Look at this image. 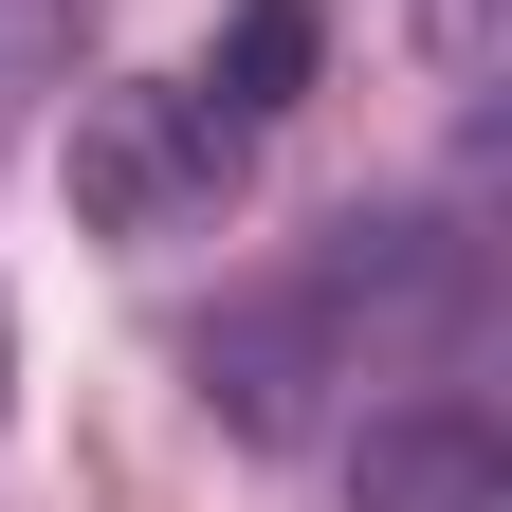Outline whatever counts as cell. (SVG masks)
<instances>
[{
	"label": "cell",
	"instance_id": "6da1fadb",
	"mask_svg": "<svg viewBox=\"0 0 512 512\" xmlns=\"http://www.w3.org/2000/svg\"><path fill=\"white\" fill-rule=\"evenodd\" d=\"M55 183H74L92 238H183V220H220L238 128L183 74H110V92H74V128H55Z\"/></svg>",
	"mask_w": 512,
	"mask_h": 512
},
{
	"label": "cell",
	"instance_id": "7a4b0ae2",
	"mask_svg": "<svg viewBox=\"0 0 512 512\" xmlns=\"http://www.w3.org/2000/svg\"><path fill=\"white\" fill-rule=\"evenodd\" d=\"M202 403L238 421V439H311V384L348 366V311L311 293V275H275V293H238V311H202Z\"/></svg>",
	"mask_w": 512,
	"mask_h": 512
},
{
	"label": "cell",
	"instance_id": "3957f363",
	"mask_svg": "<svg viewBox=\"0 0 512 512\" xmlns=\"http://www.w3.org/2000/svg\"><path fill=\"white\" fill-rule=\"evenodd\" d=\"M348 512H512V458L476 403H384L348 439Z\"/></svg>",
	"mask_w": 512,
	"mask_h": 512
},
{
	"label": "cell",
	"instance_id": "277c9868",
	"mask_svg": "<svg viewBox=\"0 0 512 512\" xmlns=\"http://www.w3.org/2000/svg\"><path fill=\"white\" fill-rule=\"evenodd\" d=\"M293 92H311V0H238V19H220V74H202V110L256 147Z\"/></svg>",
	"mask_w": 512,
	"mask_h": 512
},
{
	"label": "cell",
	"instance_id": "5b68a950",
	"mask_svg": "<svg viewBox=\"0 0 512 512\" xmlns=\"http://www.w3.org/2000/svg\"><path fill=\"white\" fill-rule=\"evenodd\" d=\"M494 19H512V0H421V55H439V92H476V74H494Z\"/></svg>",
	"mask_w": 512,
	"mask_h": 512
},
{
	"label": "cell",
	"instance_id": "8992f818",
	"mask_svg": "<svg viewBox=\"0 0 512 512\" xmlns=\"http://www.w3.org/2000/svg\"><path fill=\"white\" fill-rule=\"evenodd\" d=\"M0 384H19V330H0Z\"/></svg>",
	"mask_w": 512,
	"mask_h": 512
}]
</instances>
